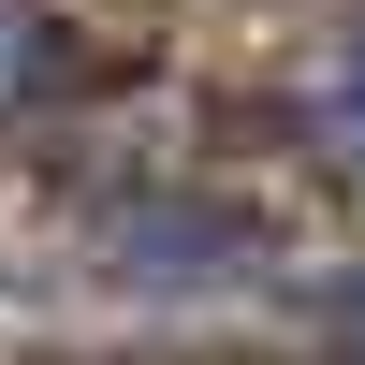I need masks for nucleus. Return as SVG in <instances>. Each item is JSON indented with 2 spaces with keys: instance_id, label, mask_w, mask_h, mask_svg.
I'll return each instance as SVG.
<instances>
[{
  "instance_id": "obj_1",
  "label": "nucleus",
  "mask_w": 365,
  "mask_h": 365,
  "mask_svg": "<svg viewBox=\"0 0 365 365\" xmlns=\"http://www.w3.org/2000/svg\"><path fill=\"white\" fill-rule=\"evenodd\" d=\"M336 146L365 161V44H351V73H336Z\"/></svg>"
},
{
  "instance_id": "obj_2",
  "label": "nucleus",
  "mask_w": 365,
  "mask_h": 365,
  "mask_svg": "<svg viewBox=\"0 0 365 365\" xmlns=\"http://www.w3.org/2000/svg\"><path fill=\"white\" fill-rule=\"evenodd\" d=\"M15 73H29V29H15V15H0V103H15Z\"/></svg>"
}]
</instances>
